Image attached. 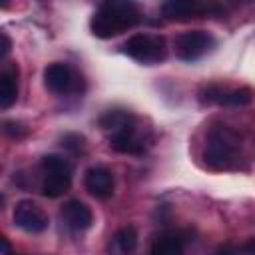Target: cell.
I'll return each instance as SVG.
<instances>
[{"label": "cell", "instance_id": "1", "mask_svg": "<svg viewBox=\"0 0 255 255\" xmlns=\"http://www.w3.org/2000/svg\"><path fill=\"white\" fill-rule=\"evenodd\" d=\"M141 10L135 2L128 0H110L96 8L90 20V30L96 38L108 40L126 30H131L141 22Z\"/></svg>", "mask_w": 255, "mask_h": 255}, {"label": "cell", "instance_id": "2", "mask_svg": "<svg viewBox=\"0 0 255 255\" xmlns=\"http://www.w3.org/2000/svg\"><path fill=\"white\" fill-rule=\"evenodd\" d=\"M205 165L217 171L239 169L241 147L237 133L227 126H213L207 133V145L203 151Z\"/></svg>", "mask_w": 255, "mask_h": 255}, {"label": "cell", "instance_id": "3", "mask_svg": "<svg viewBox=\"0 0 255 255\" xmlns=\"http://www.w3.org/2000/svg\"><path fill=\"white\" fill-rule=\"evenodd\" d=\"M42 165V195L56 199L64 195L72 185V165L58 153H48L40 161Z\"/></svg>", "mask_w": 255, "mask_h": 255}, {"label": "cell", "instance_id": "4", "mask_svg": "<svg viewBox=\"0 0 255 255\" xmlns=\"http://www.w3.org/2000/svg\"><path fill=\"white\" fill-rule=\"evenodd\" d=\"M122 52L139 64L151 66L167 58V42L159 34H133L124 42Z\"/></svg>", "mask_w": 255, "mask_h": 255}, {"label": "cell", "instance_id": "5", "mask_svg": "<svg viewBox=\"0 0 255 255\" xmlns=\"http://www.w3.org/2000/svg\"><path fill=\"white\" fill-rule=\"evenodd\" d=\"M223 8L215 4H203L195 0H167L161 4V16L171 22H187L191 18H205L209 14H221Z\"/></svg>", "mask_w": 255, "mask_h": 255}, {"label": "cell", "instance_id": "6", "mask_svg": "<svg viewBox=\"0 0 255 255\" xmlns=\"http://www.w3.org/2000/svg\"><path fill=\"white\" fill-rule=\"evenodd\" d=\"M201 104H217V106H233V108H241V106H249L255 98L251 88H223L219 84H209L203 86L197 94Z\"/></svg>", "mask_w": 255, "mask_h": 255}, {"label": "cell", "instance_id": "7", "mask_svg": "<svg viewBox=\"0 0 255 255\" xmlns=\"http://www.w3.org/2000/svg\"><path fill=\"white\" fill-rule=\"evenodd\" d=\"M215 46V38L205 30L183 32L175 38V54L183 62H193Z\"/></svg>", "mask_w": 255, "mask_h": 255}, {"label": "cell", "instance_id": "8", "mask_svg": "<svg viewBox=\"0 0 255 255\" xmlns=\"http://www.w3.org/2000/svg\"><path fill=\"white\" fill-rule=\"evenodd\" d=\"M14 225L26 233H42L48 229L50 219L36 201L22 199L14 207Z\"/></svg>", "mask_w": 255, "mask_h": 255}, {"label": "cell", "instance_id": "9", "mask_svg": "<svg viewBox=\"0 0 255 255\" xmlns=\"http://www.w3.org/2000/svg\"><path fill=\"white\" fill-rule=\"evenodd\" d=\"M44 86L56 96H66L78 90V76L68 64L52 62L44 68Z\"/></svg>", "mask_w": 255, "mask_h": 255}, {"label": "cell", "instance_id": "10", "mask_svg": "<svg viewBox=\"0 0 255 255\" xmlns=\"http://www.w3.org/2000/svg\"><path fill=\"white\" fill-rule=\"evenodd\" d=\"M84 187L96 199H108L114 195L116 179L114 173L104 165H92L84 173Z\"/></svg>", "mask_w": 255, "mask_h": 255}, {"label": "cell", "instance_id": "11", "mask_svg": "<svg viewBox=\"0 0 255 255\" xmlns=\"http://www.w3.org/2000/svg\"><path fill=\"white\" fill-rule=\"evenodd\" d=\"M60 215H62V221H64L72 231H86V229H90L92 223H94L92 209H90L86 203L78 201V199L68 201V203L62 207Z\"/></svg>", "mask_w": 255, "mask_h": 255}, {"label": "cell", "instance_id": "12", "mask_svg": "<svg viewBox=\"0 0 255 255\" xmlns=\"http://www.w3.org/2000/svg\"><path fill=\"white\" fill-rule=\"evenodd\" d=\"M110 147L118 153H126V155H141L145 151V143L143 139L135 133L133 128L110 133Z\"/></svg>", "mask_w": 255, "mask_h": 255}, {"label": "cell", "instance_id": "13", "mask_svg": "<svg viewBox=\"0 0 255 255\" xmlns=\"http://www.w3.org/2000/svg\"><path fill=\"white\" fill-rule=\"evenodd\" d=\"M18 66L6 62L0 72V108L8 110L18 98Z\"/></svg>", "mask_w": 255, "mask_h": 255}, {"label": "cell", "instance_id": "14", "mask_svg": "<svg viewBox=\"0 0 255 255\" xmlns=\"http://www.w3.org/2000/svg\"><path fill=\"white\" fill-rule=\"evenodd\" d=\"M133 126H135V118L128 110H108L100 118V128L110 133H116V131H122V129L133 128Z\"/></svg>", "mask_w": 255, "mask_h": 255}, {"label": "cell", "instance_id": "15", "mask_svg": "<svg viewBox=\"0 0 255 255\" xmlns=\"http://www.w3.org/2000/svg\"><path fill=\"white\" fill-rule=\"evenodd\" d=\"M114 247L118 251V255H131L137 247V233L131 225H126L122 229L116 231L114 235Z\"/></svg>", "mask_w": 255, "mask_h": 255}, {"label": "cell", "instance_id": "16", "mask_svg": "<svg viewBox=\"0 0 255 255\" xmlns=\"http://www.w3.org/2000/svg\"><path fill=\"white\" fill-rule=\"evenodd\" d=\"M149 255H183V243L177 235H161L153 241Z\"/></svg>", "mask_w": 255, "mask_h": 255}, {"label": "cell", "instance_id": "17", "mask_svg": "<svg viewBox=\"0 0 255 255\" xmlns=\"http://www.w3.org/2000/svg\"><path fill=\"white\" fill-rule=\"evenodd\" d=\"M86 139L82 137V135H78V133H66L64 137H62V145L66 147V149H70V151H74V153H82L84 149H86V143H84Z\"/></svg>", "mask_w": 255, "mask_h": 255}, {"label": "cell", "instance_id": "18", "mask_svg": "<svg viewBox=\"0 0 255 255\" xmlns=\"http://www.w3.org/2000/svg\"><path fill=\"white\" fill-rule=\"evenodd\" d=\"M2 126H4V133H6V135H10V137L22 139V137H26V135H28V128H26L24 124H20V122L6 120Z\"/></svg>", "mask_w": 255, "mask_h": 255}, {"label": "cell", "instance_id": "19", "mask_svg": "<svg viewBox=\"0 0 255 255\" xmlns=\"http://www.w3.org/2000/svg\"><path fill=\"white\" fill-rule=\"evenodd\" d=\"M0 40H2V60H6V56L10 54V48H12V42H10V38H8V34L6 32H2L0 34Z\"/></svg>", "mask_w": 255, "mask_h": 255}, {"label": "cell", "instance_id": "20", "mask_svg": "<svg viewBox=\"0 0 255 255\" xmlns=\"http://www.w3.org/2000/svg\"><path fill=\"white\" fill-rule=\"evenodd\" d=\"M215 255H235V249H233L231 245H221V247L215 251Z\"/></svg>", "mask_w": 255, "mask_h": 255}, {"label": "cell", "instance_id": "21", "mask_svg": "<svg viewBox=\"0 0 255 255\" xmlns=\"http://www.w3.org/2000/svg\"><path fill=\"white\" fill-rule=\"evenodd\" d=\"M241 251H243L245 255H255V239H251L249 243H245Z\"/></svg>", "mask_w": 255, "mask_h": 255}]
</instances>
